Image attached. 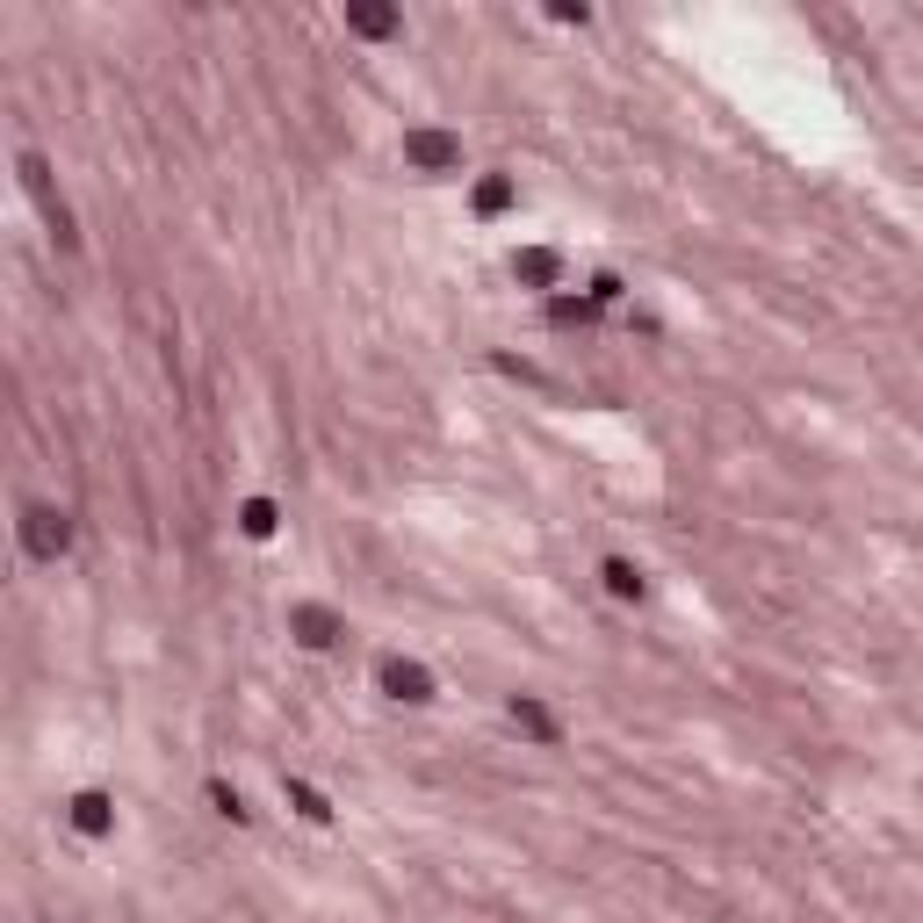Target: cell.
<instances>
[{
	"mask_svg": "<svg viewBox=\"0 0 923 923\" xmlns=\"http://www.w3.org/2000/svg\"><path fill=\"white\" fill-rule=\"evenodd\" d=\"M15 534H22V548H29L37 562H59L65 548H73V520H65L59 505H22Z\"/></svg>",
	"mask_w": 923,
	"mask_h": 923,
	"instance_id": "6da1fadb",
	"label": "cell"
},
{
	"mask_svg": "<svg viewBox=\"0 0 923 923\" xmlns=\"http://www.w3.org/2000/svg\"><path fill=\"white\" fill-rule=\"evenodd\" d=\"M404 160L419 174H462V138L455 130H404Z\"/></svg>",
	"mask_w": 923,
	"mask_h": 923,
	"instance_id": "7a4b0ae2",
	"label": "cell"
},
{
	"mask_svg": "<svg viewBox=\"0 0 923 923\" xmlns=\"http://www.w3.org/2000/svg\"><path fill=\"white\" fill-rule=\"evenodd\" d=\"M376 679H382V693H390V700H412V707L433 700V671H426V663H412V657H382Z\"/></svg>",
	"mask_w": 923,
	"mask_h": 923,
	"instance_id": "3957f363",
	"label": "cell"
},
{
	"mask_svg": "<svg viewBox=\"0 0 923 923\" xmlns=\"http://www.w3.org/2000/svg\"><path fill=\"white\" fill-rule=\"evenodd\" d=\"M289 628H296V643H303V649H332V643L346 635L340 614H332V606H311V599L289 606Z\"/></svg>",
	"mask_w": 923,
	"mask_h": 923,
	"instance_id": "277c9868",
	"label": "cell"
},
{
	"mask_svg": "<svg viewBox=\"0 0 923 923\" xmlns=\"http://www.w3.org/2000/svg\"><path fill=\"white\" fill-rule=\"evenodd\" d=\"M65 823L80 830V837H109V830H116V801H109V794H73V801H65Z\"/></svg>",
	"mask_w": 923,
	"mask_h": 923,
	"instance_id": "5b68a950",
	"label": "cell"
},
{
	"mask_svg": "<svg viewBox=\"0 0 923 923\" xmlns=\"http://www.w3.org/2000/svg\"><path fill=\"white\" fill-rule=\"evenodd\" d=\"M505 715H513V729H520V736H534V743H556V736H562V722L548 715L542 700H534V693H513V707H505Z\"/></svg>",
	"mask_w": 923,
	"mask_h": 923,
	"instance_id": "8992f818",
	"label": "cell"
},
{
	"mask_svg": "<svg viewBox=\"0 0 923 923\" xmlns=\"http://www.w3.org/2000/svg\"><path fill=\"white\" fill-rule=\"evenodd\" d=\"M599 578H606V592H614V599H643V592H649V584H643V562H628V556H606Z\"/></svg>",
	"mask_w": 923,
	"mask_h": 923,
	"instance_id": "52a82bcc",
	"label": "cell"
},
{
	"mask_svg": "<svg viewBox=\"0 0 923 923\" xmlns=\"http://www.w3.org/2000/svg\"><path fill=\"white\" fill-rule=\"evenodd\" d=\"M275 520H281L275 498H245V505H239V527L253 534V542H267V534H275Z\"/></svg>",
	"mask_w": 923,
	"mask_h": 923,
	"instance_id": "ba28073f",
	"label": "cell"
},
{
	"mask_svg": "<svg viewBox=\"0 0 923 923\" xmlns=\"http://www.w3.org/2000/svg\"><path fill=\"white\" fill-rule=\"evenodd\" d=\"M289 808H296L303 823H325V815H332V808H325V794H318V786H303V780H289Z\"/></svg>",
	"mask_w": 923,
	"mask_h": 923,
	"instance_id": "9c48e42d",
	"label": "cell"
},
{
	"mask_svg": "<svg viewBox=\"0 0 923 923\" xmlns=\"http://www.w3.org/2000/svg\"><path fill=\"white\" fill-rule=\"evenodd\" d=\"M346 29H362V37H390L397 15H382V8H346Z\"/></svg>",
	"mask_w": 923,
	"mask_h": 923,
	"instance_id": "30bf717a",
	"label": "cell"
},
{
	"mask_svg": "<svg viewBox=\"0 0 923 923\" xmlns=\"http://www.w3.org/2000/svg\"><path fill=\"white\" fill-rule=\"evenodd\" d=\"M210 801H217V815H231V823H245L253 808H245V794L239 786H224V780H210Z\"/></svg>",
	"mask_w": 923,
	"mask_h": 923,
	"instance_id": "8fae6325",
	"label": "cell"
},
{
	"mask_svg": "<svg viewBox=\"0 0 923 923\" xmlns=\"http://www.w3.org/2000/svg\"><path fill=\"white\" fill-rule=\"evenodd\" d=\"M556 253H520V261H513V275H527V281H556Z\"/></svg>",
	"mask_w": 923,
	"mask_h": 923,
	"instance_id": "7c38bea8",
	"label": "cell"
},
{
	"mask_svg": "<svg viewBox=\"0 0 923 923\" xmlns=\"http://www.w3.org/2000/svg\"><path fill=\"white\" fill-rule=\"evenodd\" d=\"M505 202H513V181H483V188H477V210H483V217H491V210H505Z\"/></svg>",
	"mask_w": 923,
	"mask_h": 923,
	"instance_id": "4fadbf2b",
	"label": "cell"
}]
</instances>
